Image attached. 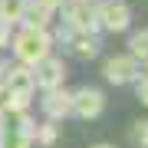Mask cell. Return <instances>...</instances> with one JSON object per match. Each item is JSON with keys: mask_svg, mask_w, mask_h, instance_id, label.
<instances>
[{"mask_svg": "<svg viewBox=\"0 0 148 148\" xmlns=\"http://www.w3.org/2000/svg\"><path fill=\"white\" fill-rule=\"evenodd\" d=\"M49 46H53V36H49L46 30H33V27H27L13 40L16 59H20V63H30V66L40 63L43 56H49Z\"/></svg>", "mask_w": 148, "mask_h": 148, "instance_id": "cell-1", "label": "cell"}, {"mask_svg": "<svg viewBox=\"0 0 148 148\" xmlns=\"http://www.w3.org/2000/svg\"><path fill=\"white\" fill-rule=\"evenodd\" d=\"M66 27L73 33H95L99 30V16L89 0H76L73 7H66Z\"/></svg>", "mask_w": 148, "mask_h": 148, "instance_id": "cell-2", "label": "cell"}, {"mask_svg": "<svg viewBox=\"0 0 148 148\" xmlns=\"http://www.w3.org/2000/svg\"><path fill=\"white\" fill-rule=\"evenodd\" d=\"M95 16H99V27H106L112 33L128 30V23H132V10L125 3H119V0H109V3L95 7Z\"/></svg>", "mask_w": 148, "mask_h": 148, "instance_id": "cell-3", "label": "cell"}, {"mask_svg": "<svg viewBox=\"0 0 148 148\" xmlns=\"http://www.w3.org/2000/svg\"><path fill=\"white\" fill-rule=\"evenodd\" d=\"M102 109H106V95L92 86H82L79 92H73V112L79 119H99Z\"/></svg>", "mask_w": 148, "mask_h": 148, "instance_id": "cell-4", "label": "cell"}, {"mask_svg": "<svg viewBox=\"0 0 148 148\" xmlns=\"http://www.w3.org/2000/svg\"><path fill=\"white\" fill-rule=\"evenodd\" d=\"M33 82L43 86V89H56V86H63V76H66V66L59 63L53 56H43L40 63H33Z\"/></svg>", "mask_w": 148, "mask_h": 148, "instance_id": "cell-5", "label": "cell"}, {"mask_svg": "<svg viewBox=\"0 0 148 148\" xmlns=\"http://www.w3.org/2000/svg\"><path fill=\"white\" fill-rule=\"evenodd\" d=\"M106 79L115 82V86H125V82L138 79V59L135 56H112L106 63Z\"/></svg>", "mask_w": 148, "mask_h": 148, "instance_id": "cell-6", "label": "cell"}, {"mask_svg": "<svg viewBox=\"0 0 148 148\" xmlns=\"http://www.w3.org/2000/svg\"><path fill=\"white\" fill-rule=\"evenodd\" d=\"M43 112H46L49 119H66V115H73V95H69L63 86L46 89V95H43Z\"/></svg>", "mask_w": 148, "mask_h": 148, "instance_id": "cell-7", "label": "cell"}, {"mask_svg": "<svg viewBox=\"0 0 148 148\" xmlns=\"http://www.w3.org/2000/svg\"><path fill=\"white\" fill-rule=\"evenodd\" d=\"M69 49L79 59H92L99 53V40H95V33H69Z\"/></svg>", "mask_w": 148, "mask_h": 148, "instance_id": "cell-8", "label": "cell"}, {"mask_svg": "<svg viewBox=\"0 0 148 148\" xmlns=\"http://www.w3.org/2000/svg\"><path fill=\"white\" fill-rule=\"evenodd\" d=\"M7 92H30L33 95V73L30 69H7Z\"/></svg>", "mask_w": 148, "mask_h": 148, "instance_id": "cell-9", "label": "cell"}, {"mask_svg": "<svg viewBox=\"0 0 148 148\" xmlns=\"http://www.w3.org/2000/svg\"><path fill=\"white\" fill-rule=\"evenodd\" d=\"M27 13V0H0V23H16Z\"/></svg>", "mask_w": 148, "mask_h": 148, "instance_id": "cell-10", "label": "cell"}, {"mask_svg": "<svg viewBox=\"0 0 148 148\" xmlns=\"http://www.w3.org/2000/svg\"><path fill=\"white\" fill-rule=\"evenodd\" d=\"M49 13L53 10H46V7H40V3H27V27H33V30H46V23H49Z\"/></svg>", "mask_w": 148, "mask_h": 148, "instance_id": "cell-11", "label": "cell"}, {"mask_svg": "<svg viewBox=\"0 0 148 148\" xmlns=\"http://www.w3.org/2000/svg\"><path fill=\"white\" fill-rule=\"evenodd\" d=\"M33 138H27L23 132H16V128H7V132H0V148H30Z\"/></svg>", "mask_w": 148, "mask_h": 148, "instance_id": "cell-12", "label": "cell"}, {"mask_svg": "<svg viewBox=\"0 0 148 148\" xmlns=\"http://www.w3.org/2000/svg\"><path fill=\"white\" fill-rule=\"evenodd\" d=\"M128 49L138 56V59H148V30H138L132 40H128Z\"/></svg>", "mask_w": 148, "mask_h": 148, "instance_id": "cell-13", "label": "cell"}, {"mask_svg": "<svg viewBox=\"0 0 148 148\" xmlns=\"http://www.w3.org/2000/svg\"><path fill=\"white\" fill-rule=\"evenodd\" d=\"M27 106H30V92H7V109L10 112H27Z\"/></svg>", "mask_w": 148, "mask_h": 148, "instance_id": "cell-14", "label": "cell"}, {"mask_svg": "<svg viewBox=\"0 0 148 148\" xmlns=\"http://www.w3.org/2000/svg\"><path fill=\"white\" fill-rule=\"evenodd\" d=\"M33 138H40V145H53L56 138H59V132H56V125H40Z\"/></svg>", "mask_w": 148, "mask_h": 148, "instance_id": "cell-15", "label": "cell"}, {"mask_svg": "<svg viewBox=\"0 0 148 148\" xmlns=\"http://www.w3.org/2000/svg\"><path fill=\"white\" fill-rule=\"evenodd\" d=\"M16 132H23L27 138H33V135H36V122H33L27 112H20V125H16Z\"/></svg>", "mask_w": 148, "mask_h": 148, "instance_id": "cell-16", "label": "cell"}, {"mask_svg": "<svg viewBox=\"0 0 148 148\" xmlns=\"http://www.w3.org/2000/svg\"><path fill=\"white\" fill-rule=\"evenodd\" d=\"M135 142H138V148H148V119L135 125Z\"/></svg>", "mask_w": 148, "mask_h": 148, "instance_id": "cell-17", "label": "cell"}, {"mask_svg": "<svg viewBox=\"0 0 148 148\" xmlns=\"http://www.w3.org/2000/svg\"><path fill=\"white\" fill-rule=\"evenodd\" d=\"M138 99H142V106H148V76L138 82Z\"/></svg>", "mask_w": 148, "mask_h": 148, "instance_id": "cell-18", "label": "cell"}, {"mask_svg": "<svg viewBox=\"0 0 148 148\" xmlns=\"http://www.w3.org/2000/svg\"><path fill=\"white\" fill-rule=\"evenodd\" d=\"M33 3L46 7V10H56V7H63V0H33Z\"/></svg>", "mask_w": 148, "mask_h": 148, "instance_id": "cell-19", "label": "cell"}, {"mask_svg": "<svg viewBox=\"0 0 148 148\" xmlns=\"http://www.w3.org/2000/svg\"><path fill=\"white\" fill-rule=\"evenodd\" d=\"M7 40H10V27H7V23H0V49L7 46Z\"/></svg>", "mask_w": 148, "mask_h": 148, "instance_id": "cell-20", "label": "cell"}, {"mask_svg": "<svg viewBox=\"0 0 148 148\" xmlns=\"http://www.w3.org/2000/svg\"><path fill=\"white\" fill-rule=\"evenodd\" d=\"M3 109H7V82L0 79V112H3Z\"/></svg>", "mask_w": 148, "mask_h": 148, "instance_id": "cell-21", "label": "cell"}, {"mask_svg": "<svg viewBox=\"0 0 148 148\" xmlns=\"http://www.w3.org/2000/svg\"><path fill=\"white\" fill-rule=\"evenodd\" d=\"M92 148H112V145H92Z\"/></svg>", "mask_w": 148, "mask_h": 148, "instance_id": "cell-22", "label": "cell"}, {"mask_svg": "<svg viewBox=\"0 0 148 148\" xmlns=\"http://www.w3.org/2000/svg\"><path fill=\"white\" fill-rule=\"evenodd\" d=\"M0 132H3V125H0Z\"/></svg>", "mask_w": 148, "mask_h": 148, "instance_id": "cell-23", "label": "cell"}]
</instances>
